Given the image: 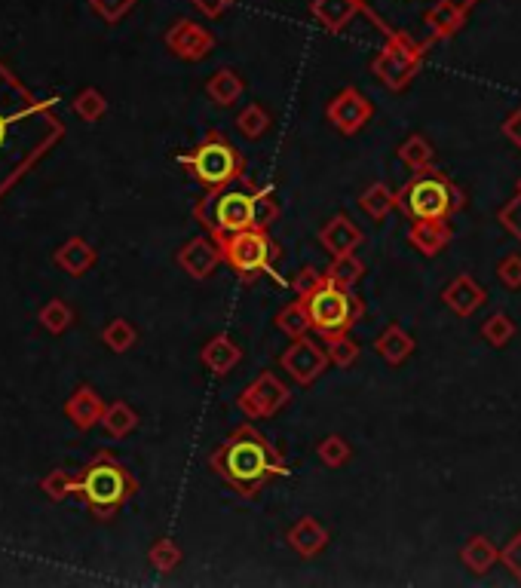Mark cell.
I'll list each match as a JSON object with an SVG mask.
<instances>
[{"label": "cell", "mask_w": 521, "mask_h": 588, "mask_svg": "<svg viewBox=\"0 0 521 588\" xmlns=\"http://www.w3.org/2000/svg\"><path fill=\"white\" fill-rule=\"evenodd\" d=\"M209 469L224 478L243 500H255L270 481L289 472L286 457L252 423H240L221 441L209 457Z\"/></svg>", "instance_id": "cell-1"}, {"label": "cell", "mask_w": 521, "mask_h": 588, "mask_svg": "<svg viewBox=\"0 0 521 588\" xmlns=\"http://www.w3.org/2000/svg\"><path fill=\"white\" fill-rule=\"evenodd\" d=\"M132 494H138V481L108 451H99L83 466V472H77V494L74 497H80V503L99 521L117 518V512L129 503Z\"/></svg>", "instance_id": "cell-2"}, {"label": "cell", "mask_w": 521, "mask_h": 588, "mask_svg": "<svg viewBox=\"0 0 521 588\" xmlns=\"http://www.w3.org/2000/svg\"><path fill=\"white\" fill-rule=\"evenodd\" d=\"M399 209L411 221H448L466 206L463 190L439 169L414 175L399 193Z\"/></svg>", "instance_id": "cell-3"}, {"label": "cell", "mask_w": 521, "mask_h": 588, "mask_svg": "<svg viewBox=\"0 0 521 588\" xmlns=\"http://www.w3.org/2000/svg\"><path fill=\"white\" fill-rule=\"evenodd\" d=\"M178 163L206 190H224L233 181H243V175H246L243 154L236 151L218 129H209L206 138L194 147V151L178 157Z\"/></svg>", "instance_id": "cell-4"}, {"label": "cell", "mask_w": 521, "mask_h": 588, "mask_svg": "<svg viewBox=\"0 0 521 588\" xmlns=\"http://www.w3.org/2000/svg\"><path fill=\"white\" fill-rule=\"evenodd\" d=\"M310 313V325L319 337L328 334H350V328L362 319L365 304L353 294V288H341L335 282L322 279L307 294H298Z\"/></svg>", "instance_id": "cell-5"}, {"label": "cell", "mask_w": 521, "mask_h": 588, "mask_svg": "<svg viewBox=\"0 0 521 588\" xmlns=\"http://www.w3.org/2000/svg\"><path fill=\"white\" fill-rule=\"evenodd\" d=\"M194 218L209 230L212 239H224L255 227V200L249 190H209L194 206Z\"/></svg>", "instance_id": "cell-6"}, {"label": "cell", "mask_w": 521, "mask_h": 588, "mask_svg": "<svg viewBox=\"0 0 521 588\" xmlns=\"http://www.w3.org/2000/svg\"><path fill=\"white\" fill-rule=\"evenodd\" d=\"M423 65V43H417L408 31H390L381 53L371 59V74L387 89L402 92L411 86Z\"/></svg>", "instance_id": "cell-7"}, {"label": "cell", "mask_w": 521, "mask_h": 588, "mask_svg": "<svg viewBox=\"0 0 521 588\" xmlns=\"http://www.w3.org/2000/svg\"><path fill=\"white\" fill-rule=\"evenodd\" d=\"M218 245H221L224 261L236 270V276L246 279V282L267 273L273 267V261L279 258V245L270 239L267 230H258V227L224 236Z\"/></svg>", "instance_id": "cell-8"}, {"label": "cell", "mask_w": 521, "mask_h": 588, "mask_svg": "<svg viewBox=\"0 0 521 588\" xmlns=\"http://www.w3.org/2000/svg\"><path fill=\"white\" fill-rule=\"evenodd\" d=\"M289 402H292V389L273 371H261L240 396H236V408H240L249 420H267V417L279 414Z\"/></svg>", "instance_id": "cell-9"}, {"label": "cell", "mask_w": 521, "mask_h": 588, "mask_svg": "<svg viewBox=\"0 0 521 588\" xmlns=\"http://www.w3.org/2000/svg\"><path fill=\"white\" fill-rule=\"evenodd\" d=\"M279 365H282V371H289V377L298 386H313L328 371L331 359H328L325 343L304 334V337L292 340V347H286V353L279 356Z\"/></svg>", "instance_id": "cell-10"}, {"label": "cell", "mask_w": 521, "mask_h": 588, "mask_svg": "<svg viewBox=\"0 0 521 588\" xmlns=\"http://www.w3.org/2000/svg\"><path fill=\"white\" fill-rule=\"evenodd\" d=\"M325 117H328V123L335 126L341 135H356V132H362V129L371 123L374 105L368 102V95H365V92H359L356 86H347V89H341V92L328 102Z\"/></svg>", "instance_id": "cell-11"}, {"label": "cell", "mask_w": 521, "mask_h": 588, "mask_svg": "<svg viewBox=\"0 0 521 588\" xmlns=\"http://www.w3.org/2000/svg\"><path fill=\"white\" fill-rule=\"evenodd\" d=\"M166 46H169V53L178 56L181 62H203L215 49V37L200 22L178 19L166 31Z\"/></svg>", "instance_id": "cell-12"}, {"label": "cell", "mask_w": 521, "mask_h": 588, "mask_svg": "<svg viewBox=\"0 0 521 588\" xmlns=\"http://www.w3.org/2000/svg\"><path fill=\"white\" fill-rule=\"evenodd\" d=\"M175 261H178V267L187 276H191V279H209L218 270V264L224 261V255H221L218 239H212V236H194V239H187L181 245Z\"/></svg>", "instance_id": "cell-13"}, {"label": "cell", "mask_w": 521, "mask_h": 588, "mask_svg": "<svg viewBox=\"0 0 521 588\" xmlns=\"http://www.w3.org/2000/svg\"><path fill=\"white\" fill-rule=\"evenodd\" d=\"M442 304L460 316V319H469L476 316L485 304H488V291L472 279L469 273H457L445 288H442Z\"/></svg>", "instance_id": "cell-14"}, {"label": "cell", "mask_w": 521, "mask_h": 588, "mask_svg": "<svg viewBox=\"0 0 521 588\" xmlns=\"http://www.w3.org/2000/svg\"><path fill=\"white\" fill-rule=\"evenodd\" d=\"M365 233L359 230V224L350 218V215H335L328 218L319 230V242L322 249L331 255V258H341V255H353L359 245H362Z\"/></svg>", "instance_id": "cell-15"}, {"label": "cell", "mask_w": 521, "mask_h": 588, "mask_svg": "<svg viewBox=\"0 0 521 588\" xmlns=\"http://www.w3.org/2000/svg\"><path fill=\"white\" fill-rule=\"evenodd\" d=\"M105 402L96 389H92L89 383H80L71 399L65 402V417L74 423L77 432H89L92 426H102V417H105Z\"/></svg>", "instance_id": "cell-16"}, {"label": "cell", "mask_w": 521, "mask_h": 588, "mask_svg": "<svg viewBox=\"0 0 521 588\" xmlns=\"http://www.w3.org/2000/svg\"><path fill=\"white\" fill-rule=\"evenodd\" d=\"M454 239V230L448 221H414L408 227V242L423 255V258H436L442 255Z\"/></svg>", "instance_id": "cell-17"}, {"label": "cell", "mask_w": 521, "mask_h": 588, "mask_svg": "<svg viewBox=\"0 0 521 588\" xmlns=\"http://www.w3.org/2000/svg\"><path fill=\"white\" fill-rule=\"evenodd\" d=\"M289 546H292V552L295 555H301V558H316V555H322L325 552V546H328V530L313 518V515H304L298 524H292L289 527Z\"/></svg>", "instance_id": "cell-18"}, {"label": "cell", "mask_w": 521, "mask_h": 588, "mask_svg": "<svg viewBox=\"0 0 521 588\" xmlns=\"http://www.w3.org/2000/svg\"><path fill=\"white\" fill-rule=\"evenodd\" d=\"M243 359V350H240V343H236L230 334H215L206 347L200 350V362L215 374V377H224L230 374L236 365H240Z\"/></svg>", "instance_id": "cell-19"}, {"label": "cell", "mask_w": 521, "mask_h": 588, "mask_svg": "<svg viewBox=\"0 0 521 588\" xmlns=\"http://www.w3.org/2000/svg\"><path fill=\"white\" fill-rule=\"evenodd\" d=\"M374 353L381 356L387 365H393V368H399V365H405L408 359H411V353H414V337L402 328V325H387L381 334H377V340H374Z\"/></svg>", "instance_id": "cell-20"}, {"label": "cell", "mask_w": 521, "mask_h": 588, "mask_svg": "<svg viewBox=\"0 0 521 588\" xmlns=\"http://www.w3.org/2000/svg\"><path fill=\"white\" fill-rule=\"evenodd\" d=\"M53 261H56V267H62L68 276H83V273H89L92 267H96L99 252L92 249V245H89L86 239L71 236L68 242H62L59 249H56Z\"/></svg>", "instance_id": "cell-21"}, {"label": "cell", "mask_w": 521, "mask_h": 588, "mask_svg": "<svg viewBox=\"0 0 521 588\" xmlns=\"http://www.w3.org/2000/svg\"><path fill=\"white\" fill-rule=\"evenodd\" d=\"M356 13H365L362 0H313V16L322 22L325 31L338 34L350 25Z\"/></svg>", "instance_id": "cell-22"}, {"label": "cell", "mask_w": 521, "mask_h": 588, "mask_svg": "<svg viewBox=\"0 0 521 588\" xmlns=\"http://www.w3.org/2000/svg\"><path fill=\"white\" fill-rule=\"evenodd\" d=\"M460 561H463L466 570H472L476 576H485L500 561V552L485 533H472L466 539V546L460 549Z\"/></svg>", "instance_id": "cell-23"}, {"label": "cell", "mask_w": 521, "mask_h": 588, "mask_svg": "<svg viewBox=\"0 0 521 588\" xmlns=\"http://www.w3.org/2000/svg\"><path fill=\"white\" fill-rule=\"evenodd\" d=\"M399 160L414 172V175H423V172H433L436 169V151H433V144L426 141L423 135H408L402 144H399Z\"/></svg>", "instance_id": "cell-24"}, {"label": "cell", "mask_w": 521, "mask_h": 588, "mask_svg": "<svg viewBox=\"0 0 521 588\" xmlns=\"http://www.w3.org/2000/svg\"><path fill=\"white\" fill-rule=\"evenodd\" d=\"M206 95L212 98V105L230 108L233 102H240V95H243V77L233 68H218L206 83Z\"/></svg>", "instance_id": "cell-25"}, {"label": "cell", "mask_w": 521, "mask_h": 588, "mask_svg": "<svg viewBox=\"0 0 521 588\" xmlns=\"http://www.w3.org/2000/svg\"><path fill=\"white\" fill-rule=\"evenodd\" d=\"M359 209H362L371 221H384L393 209H399V196H396L384 181H374L371 187L362 190V196H359Z\"/></svg>", "instance_id": "cell-26"}, {"label": "cell", "mask_w": 521, "mask_h": 588, "mask_svg": "<svg viewBox=\"0 0 521 588\" xmlns=\"http://www.w3.org/2000/svg\"><path fill=\"white\" fill-rule=\"evenodd\" d=\"M365 276V264L353 255H341V258H331V264L325 267V279L335 282L341 288H356Z\"/></svg>", "instance_id": "cell-27"}, {"label": "cell", "mask_w": 521, "mask_h": 588, "mask_svg": "<svg viewBox=\"0 0 521 588\" xmlns=\"http://www.w3.org/2000/svg\"><path fill=\"white\" fill-rule=\"evenodd\" d=\"M276 325H279V331L282 334H289L292 340L295 337H304V334H310L313 331V325H310V313H307V307H304V301L298 298V301H292V304H286L279 313H276Z\"/></svg>", "instance_id": "cell-28"}, {"label": "cell", "mask_w": 521, "mask_h": 588, "mask_svg": "<svg viewBox=\"0 0 521 588\" xmlns=\"http://www.w3.org/2000/svg\"><path fill=\"white\" fill-rule=\"evenodd\" d=\"M102 429H105L111 438H126L129 432L138 429V414H135L126 402H111V405L105 408Z\"/></svg>", "instance_id": "cell-29"}, {"label": "cell", "mask_w": 521, "mask_h": 588, "mask_svg": "<svg viewBox=\"0 0 521 588\" xmlns=\"http://www.w3.org/2000/svg\"><path fill=\"white\" fill-rule=\"evenodd\" d=\"M322 343H325V350H328L331 365H338V368H353V365L359 362L362 347H359V343H356L350 334H328V337H322Z\"/></svg>", "instance_id": "cell-30"}, {"label": "cell", "mask_w": 521, "mask_h": 588, "mask_svg": "<svg viewBox=\"0 0 521 588\" xmlns=\"http://www.w3.org/2000/svg\"><path fill=\"white\" fill-rule=\"evenodd\" d=\"M135 340H138V331L129 319H111L102 328V343L111 353H129L135 347Z\"/></svg>", "instance_id": "cell-31"}, {"label": "cell", "mask_w": 521, "mask_h": 588, "mask_svg": "<svg viewBox=\"0 0 521 588\" xmlns=\"http://www.w3.org/2000/svg\"><path fill=\"white\" fill-rule=\"evenodd\" d=\"M316 457L328 466V469H341L353 460V448L350 441L341 435H325L319 445H316Z\"/></svg>", "instance_id": "cell-32"}, {"label": "cell", "mask_w": 521, "mask_h": 588, "mask_svg": "<svg viewBox=\"0 0 521 588\" xmlns=\"http://www.w3.org/2000/svg\"><path fill=\"white\" fill-rule=\"evenodd\" d=\"M37 319H40V325H43L46 331H50V334H65V331L74 325V310H71L65 301L53 298V301H46V304L40 307Z\"/></svg>", "instance_id": "cell-33"}, {"label": "cell", "mask_w": 521, "mask_h": 588, "mask_svg": "<svg viewBox=\"0 0 521 588\" xmlns=\"http://www.w3.org/2000/svg\"><path fill=\"white\" fill-rule=\"evenodd\" d=\"M270 114H267V108L264 105H258V102H252L249 108H243L240 111V117H236V129H240V135H246L249 141H258L267 129H270Z\"/></svg>", "instance_id": "cell-34"}, {"label": "cell", "mask_w": 521, "mask_h": 588, "mask_svg": "<svg viewBox=\"0 0 521 588\" xmlns=\"http://www.w3.org/2000/svg\"><path fill=\"white\" fill-rule=\"evenodd\" d=\"M252 200H255V227L270 230L279 221V203L273 187H252Z\"/></svg>", "instance_id": "cell-35"}, {"label": "cell", "mask_w": 521, "mask_h": 588, "mask_svg": "<svg viewBox=\"0 0 521 588\" xmlns=\"http://www.w3.org/2000/svg\"><path fill=\"white\" fill-rule=\"evenodd\" d=\"M74 114L86 123H99L105 114H108V102H105V95L99 89H83L77 98H74Z\"/></svg>", "instance_id": "cell-36"}, {"label": "cell", "mask_w": 521, "mask_h": 588, "mask_svg": "<svg viewBox=\"0 0 521 588\" xmlns=\"http://www.w3.org/2000/svg\"><path fill=\"white\" fill-rule=\"evenodd\" d=\"M515 337V322L506 316V313H494L482 322V340L491 343L494 350L506 347V343Z\"/></svg>", "instance_id": "cell-37"}, {"label": "cell", "mask_w": 521, "mask_h": 588, "mask_svg": "<svg viewBox=\"0 0 521 588\" xmlns=\"http://www.w3.org/2000/svg\"><path fill=\"white\" fill-rule=\"evenodd\" d=\"M40 487H43V494L50 497L53 503H62L65 497L77 494V475H71L65 469H53L50 475L40 481Z\"/></svg>", "instance_id": "cell-38"}, {"label": "cell", "mask_w": 521, "mask_h": 588, "mask_svg": "<svg viewBox=\"0 0 521 588\" xmlns=\"http://www.w3.org/2000/svg\"><path fill=\"white\" fill-rule=\"evenodd\" d=\"M148 561L160 570V573H169V570H175L181 561H184V555H181V549H178V543L175 539H157V543L151 546V552H148Z\"/></svg>", "instance_id": "cell-39"}, {"label": "cell", "mask_w": 521, "mask_h": 588, "mask_svg": "<svg viewBox=\"0 0 521 588\" xmlns=\"http://www.w3.org/2000/svg\"><path fill=\"white\" fill-rule=\"evenodd\" d=\"M89 7H92V13H96V16H102L108 25H117L123 16L132 13L135 0H89Z\"/></svg>", "instance_id": "cell-40"}, {"label": "cell", "mask_w": 521, "mask_h": 588, "mask_svg": "<svg viewBox=\"0 0 521 588\" xmlns=\"http://www.w3.org/2000/svg\"><path fill=\"white\" fill-rule=\"evenodd\" d=\"M497 221L503 224V230H506L509 236H515V239L521 242V193H515L512 200L500 209Z\"/></svg>", "instance_id": "cell-41"}, {"label": "cell", "mask_w": 521, "mask_h": 588, "mask_svg": "<svg viewBox=\"0 0 521 588\" xmlns=\"http://www.w3.org/2000/svg\"><path fill=\"white\" fill-rule=\"evenodd\" d=\"M497 279H500L506 288H512V291L521 288V255H518V252L506 255V258L497 264Z\"/></svg>", "instance_id": "cell-42"}, {"label": "cell", "mask_w": 521, "mask_h": 588, "mask_svg": "<svg viewBox=\"0 0 521 588\" xmlns=\"http://www.w3.org/2000/svg\"><path fill=\"white\" fill-rule=\"evenodd\" d=\"M325 279V270H316V267H304L295 279H292V285H295V291L298 294H307L310 288H316L319 282Z\"/></svg>", "instance_id": "cell-43"}, {"label": "cell", "mask_w": 521, "mask_h": 588, "mask_svg": "<svg viewBox=\"0 0 521 588\" xmlns=\"http://www.w3.org/2000/svg\"><path fill=\"white\" fill-rule=\"evenodd\" d=\"M233 4H236V0H194V7H197L203 16H209V19L224 16V10H230Z\"/></svg>", "instance_id": "cell-44"}, {"label": "cell", "mask_w": 521, "mask_h": 588, "mask_svg": "<svg viewBox=\"0 0 521 588\" xmlns=\"http://www.w3.org/2000/svg\"><path fill=\"white\" fill-rule=\"evenodd\" d=\"M500 129H503V135H506V138L518 147V151H521V108H518V111H512V114L503 120V126H500Z\"/></svg>", "instance_id": "cell-45"}, {"label": "cell", "mask_w": 521, "mask_h": 588, "mask_svg": "<svg viewBox=\"0 0 521 588\" xmlns=\"http://www.w3.org/2000/svg\"><path fill=\"white\" fill-rule=\"evenodd\" d=\"M4 135H7V120H0V141H4Z\"/></svg>", "instance_id": "cell-46"}, {"label": "cell", "mask_w": 521, "mask_h": 588, "mask_svg": "<svg viewBox=\"0 0 521 588\" xmlns=\"http://www.w3.org/2000/svg\"><path fill=\"white\" fill-rule=\"evenodd\" d=\"M518 193H521V178H518Z\"/></svg>", "instance_id": "cell-47"}]
</instances>
